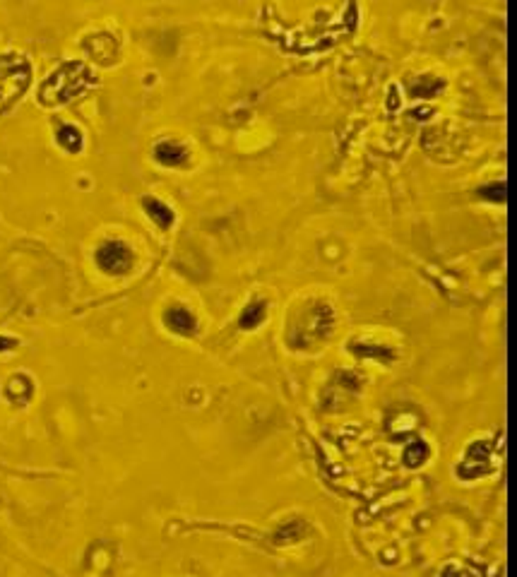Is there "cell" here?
<instances>
[{
    "mask_svg": "<svg viewBox=\"0 0 517 577\" xmlns=\"http://www.w3.org/2000/svg\"><path fill=\"white\" fill-rule=\"evenodd\" d=\"M164 322L171 332H178V335H193L198 322H195V315L190 313L185 305H171V308L164 313Z\"/></svg>",
    "mask_w": 517,
    "mask_h": 577,
    "instance_id": "cell-6",
    "label": "cell"
},
{
    "mask_svg": "<svg viewBox=\"0 0 517 577\" xmlns=\"http://www.w3.org/2000/svg\"><path fill=\"white\" fill-rule=\"evenodd\" d=\"M142 207H145V212H147V217L156 226H159V229H171L173 222H176V214H173V209L168 207L166 202L156 200V197H145Z\"/></svg>",
    "mask_w": 517,
    "mask_h": 577,
    "instance_id": "cell-7",
    "label": "cell"
},
{
    "mask_svg": "<svg viewBox=\"0 0 517 577\" xmlns=\"http://www.w3.org/2000/svg\"><path fill=\"white\" fill-rule=\"evenodd\" d=\"M354 354H358V356H373V359H383V361H390L392 359V354L387 352L385 347H378V349H366L363 344H354V349H351Z\"/></svg>",
    "mask_w": 517,
    "mask_h": 577,
    "instance_id": "cell-14",
    "label": "cell"
},
{
    "mask_svg": "<svg viewBox=\"0 0 517 577\" xmlns=\"http://www.w3.org/2000/svg\"><path fill=\"white\" fill-rule=\"evenodd\" d=\"M265 301H253L248 303V308H243V313H241V327L243 330H255L257 325H260L262 320H265Z\"/></svg>",
    "mask_w": 517,
    "mask_h": 577,
    "instance_id": "cell-11",
    "label": "cell"
},
{
    "mask_svg": "<svg viewBox=\"0 0 517 577\" xmlns=\"http://www.w3.org/2000/svg\"><path fill=\"white\" fill-rule=\"evenodd\" d=\"M82 46L89 53V58L97 60V63H101V65H114L118 60V51H121V46H118V39L109 32L92 34V37L84 39Z\"/></svg>",
    "mask_w": 517,
    "mask_h": 577,
    "instance_id": "cell-5",
    "label": "cell"
},
{
    "mask_svg": "<svg viewBox=\"0 0 517 577\" xmlns=\"http://www.w3.org/2000/svg\"><path fill=\"white\" fill-rule=\"evenodd\" d=\"M154 159L164 166H183L188 161V150L176 142H159L154 147Z\"/></svg>",
    "mask_w": 517,
    "mask_h": 577,
    "instance_id": "cell-8",
    "label": "cell"
},
{
    "mask_svg": "<svg viewBox=\"0 0 517 577\" xmlns=\"http://www.w3.org/2000/svg\"><path fill=\"white\" fill-rule=\"evenodd\" d=\"M333 330V310L328 303H313L308 310H303L299 325L291 327V347L306 349L316 344L318 339H325Z\"/></svg>",
    "mask_w": 517,
    "mask_h": 577,
    "instance_id": "cell-3",
    "label": "cell"
},
{
    "mask_svg": "<svg viewBox=\"0 0 517 577\" xmlns=\"http://www.w3.org/2000/svg\"><path fill=\"white\" fill-rule=\"evenodd\" d=\"M55 140H58V145L63 147L65 152H70V154H77L84 145L82 130L75 126H60L58 133H55Z\"/></svg>",
    "mask_w": 517,
    "mask_h": 577,
    "instance_id": "cell-10",
    "label": "cell"
},
{
    "mask_svg": "<svg viewBox=\"0 0 517 577\" xmlns=\"http://www.w3.org/2000/svg\"><path fill=\"white\" fill-rule=\"evenodd\" d=\"M479 195L484 197V200H493V202H505V183L496 185H484V188H479Z\"/></svg>",
    "mask_w": 517,
    "mask_h": 577,
    "instance_id": "cell-13",
    "label": "cell"
},
{
    "mask_svg": "<svg viewBox=\"0 0 517 577\" xmlns=\"http://www.w3.org/2000/svg\"><path fill=\"white\" fill-rule=\"evenodd\" d=\"M97 84L92 67L82 60H67V63L58 65L53 72L41 82L39 87V104L53 109V106L67 104V101L77 99L80 94L87 92L89 87Z\"/></svg>",
    "mask_w": 517,
    "mask_h": 577,
    "instance_id": "cell-1",
    "label": "cell"
},
{
    "mask_svg": "<svg viewBox=\"0 0 517 577\" xmlns=\"http://www.w3.org/2000/svg\"><path fill=\"white\" fill-rule=\"evenodd\" d=\"M32 390H34V385L29 378L15 376V378H10L8 385H5L3 394L13 402V404H25V402H29V397H32Z\"/></svg>",
    "mask_w": 517,
    "mask_h": 577,
    "instance_id": "cell-9",
    "label": "cell"
},
{
    "mask_svg": "<svg viewBox=\"0 0 517 577\" xmlns=\"http://www.w3.org/2000/svg\"><path fill=\"white\" fill-rule=\"evenodd\" d=\"M97 265L106 274H126L133 267V253L126 243L106 241L97 251Z\"/></svg>",
    "mask_w": 517,
    "mask_h": 577,
    "instance_id": "cell-4",
    "label": "cell"
},
{
    "mask_svg": "<svg viewBox=\"0 0 517 577\" xmlns=\"http://www.w3.org/2000/svg\"><path fill=\"white\" fill-rule=\"evenodd\" d=\"M441 87H443V82H434L431 77H421L419 82L412 84V92H414V96H431Z\"/></svg>",
    "mask_w": 517,
    "mask_h": 577,
    "instance_id": "cell-12",
    "label": "cell"
},
{
    "mask_svg": "<svg viewBox=\"0 0 517 577\" xmlns=\"http://www.w3.org/2000/svg\"><path fill=\"white\" fill-rule=\"evenodd\" d=\"M426 457H429V448H426L424 443L419 445V452H417V445H412V448L407 450V455H404V462H407V465H421V462L426 460Z\"/></svg>",
    "mask_w": 517,
    "mask_h": 577,
    "instance_id": "cell-15",
    "label": "cell"
},
{
    "mask_svg": "<svg viewBox=\"0 0 517 577\" xmlns=\"http://www.w3.org/2000/svg\"><path fill=\"white\" fill-rule=\"evenodd\" d=\"M32 84V63L20 53L0 55V113L13 109Z\"/></svg>",
    "mask_w": 517,
    "mask_h": 577,
    "instance_id": "cell-2",
    "label": "cell"
}]
</instances>
